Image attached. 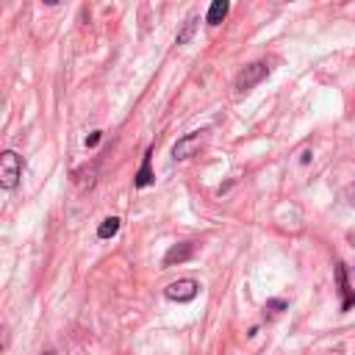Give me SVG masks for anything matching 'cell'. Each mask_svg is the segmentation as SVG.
<instances>
[{"label": "cell", "mask_w": 355, "mask_h": 355, "mask_svg": "<svg viewBox=\"0 0 355 355\" xmlns=\"http://www.w3.org/2000/svg\"><path fill=\"white\" fill-rule=\"evenodd\" d=\"M23 178V158L15 150H6L0 155V186L3 189H15Z\"/></svg>", "instance_id": "1"}, {"label": "cell", "mask_w": 355, "mask_h": 355, "mask_svg": "<svg viewBox=\"0 0 355 355\" xmlns=\"http://www.w3.org/2000/svg\"><path fill=\"white\" fill-rule=\"evenodd\" d=\"M209 133H211V131H192V133L181 136V139L175 142V147H172V158H175V161H186V158H192V155L209 142Z\"/></svg>", "instance_id": "2"}, {"label": "cell", "mask_w": 355, "mask_h": 355, "mask_svg": "<svg viewBox=\"0 0 355 355\" xmlns=\"http://www.w3.org/2000/svg\"><path fill=\"white\" fill-rule=\"evenodd\" d=\"M267 75H269V64H267V61H253V64H247V67L236 75V92H239V95L250 92V89L258 86Z\"/></svg>", "instance_id": "3"}, {"label": "cell", "mask_w": 355, "mask_h": 355, "mask_svg": "<svg viewBox=\"0 0 355 355\" xmlns=\"http://www.w3.org/2000/svg\"><path fill=\"white\" fill-rule=\"evenodd\" d=\"M198 291H200V286H198V280H192V278L175 280V283H169V286L164 289L166 300H172V303H189V300L198 297Z\"/></svg>", "instance_id": "4"}, {"label": "cell", "mask_w": 355, "mask_h": 355, "mask_svg": "<svg viewBox=\"0 0 355 355\" xmlns=\"http://www.w3.org/2000/svg\"><path fill=\"white\" fill-rule=\"evenodd\" d=\"M195 256V244L192 242H181V244H172L169 253L164 256V267H175V264H184Z\"/></svg>", "instance_id": "5"}, {"label": "cell", "mask_w": 355, "mask_h": 355, "mask_svg": "<svg viewBox=\"0 0 355 355\" xmlns=\"http://www.w3.org/2000/svg\"><path fill=\"white\" fill-rule=\"evenodd\" d=\"M150 161H153V150H147L144 153V158H142V166H139V172H136V189H144V186H150L153 184V169H150Z\"/></svg>", "instance_id": "6"}, {"label": "cell", "mask_w": 355, "mask_h": 355, "mask_svg": "<svg viewBox=\"0 0 355 355\" xmlns=\"http://www.w3.org/2000/svg\"><path fill=\"white\" fill-rule=\"evenodd\" d=\"M228 12H231V0H214L211 9H209V15H206L209 26H220V23L228 17Z\"/></svg>", "instance_id": "7"}, {"label": "cell", "mask_w": 355, "mask_h": 355, "mask_svg": "<svg viewBox=\"0 0 355 355\" xmlns=\"http://www.w3.org/2000/svg\"><path fill=\"white\" fill-rule=\"evenodd\" d=\"M198 28H200V17H189V20L184 23V28L178 31V39H175V42H178V45H186V42L195 37Z\"/></svg>", "instance_id": "8"}, {"label": "cell", "mask_w": 355, "mask_h": 355, "mask_svg": "<svg viewBox=\"0 0 355 355\" xmlns=\"http://www.w3.org/2000/svg\"><path fill=\"white\" fill-rule=\"evenodd\" d=\"M117 233H119V220H117V217L103 220L100 228H97V236H100V239H111V236H117Z\"/></svg>", "instance_id": "9"}, {"label": "cell", "mask_w": 355, "mask_h": 355, "mask_svg": "<svg viewBox=\"0 0 355 355\" xmlns=\"http://www.w3.org/2000/svg\"><path fill=\"white\" fill-rule=\"evenodd\" d=\"M267 308H269V311H283V308H286V303H283V300H269V303H267Z\"/></svg>", "instance_id": "10"}, {"label": "cell", "mask_w": 355, "mask_h": 355, "mask_svg": "<svg viewBox=\"0 0 355 355\" xmlns=\"http://www.w3.org/2000/svg\"><path fill=\"white\" fill-rule=\"evenodd\" d=\"M344 198H347V203H349V206H355V184H349V186H347Z\"/></svg>", "instance_id": "11"}, {"label": "cell", "mask_w": 355, "mask_h": 355, "mask_svg": "<svg viewBox=\"0 0 355 355\" xmlns=\"http://www.w3.org/2000/svg\"><path fill=\"white\" fill-rule=\"evenodd\" d=\"M97 142H100V131H95V133L86 139V147H97Z\"/></svg>", "instance_id": "12"}, {"label": "cell", "mask_w": 355, "mask_h": 355, "mask_svg": "<svg viewBox=\"0 0 355 355\" xmlns=\"http://www.w3.org/2000/svg\"><path fill=\"white\" fill-rule=\"evenodd\" d=\"M42 3H45V6H56V3H59V0H42Z\"/></svg>", "instance_id": "13"}, {"label": "cell", "mask_w": 355, "mask_h": 355, "mask_svg": "<svg viewBox=\"0 0 355 355\" xmlns=\"http://www.w3.org/2000/svg\"><path fill=\"white\" fill-rule=\"evenodd\" d=\"M45 355H53V352H45Z\"/></svg>", "instance_id": "14"}]
</instances>
